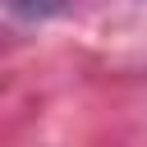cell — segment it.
I'll list each match as a JSON object with an SVG mask.
<instances>
[{"label":"cell","instance_id":"obj_1","mask_svg":"<svg viewBox=\"0 0 147 147\" xmlns=\"http://www.w3.org/2000/svg\"><path fill=\"white\" fill-rule=\"evenodd\" d=\"M9 5V14H18V18H51L64 0H5Z\"/></svg>","mask_w":147,"mask_h":147}]
</instances>
